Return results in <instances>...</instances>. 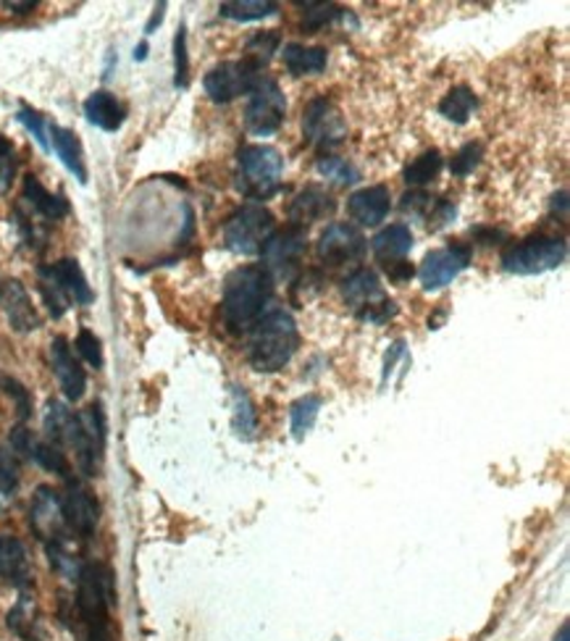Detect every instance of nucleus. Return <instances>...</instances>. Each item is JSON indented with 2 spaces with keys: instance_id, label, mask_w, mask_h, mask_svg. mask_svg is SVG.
<instances>
[{
  "instance_id": "obj_1",
  "label": "nucleus",
  "mask_w": 570,
  "mask_h": 641,
  "mask_svg": "<svg viewBox=\"0 0 570 641\" xmlns=\"http://www.w3.org/2000/svg\"><path fill=\"white\" fill-rule=\"evenodd\" d=\"M274 277L264 266L234 268L224 281V324L232 335H245L264 316V307L271 300Z\"/></svg>"
},
{
  "instance_id": "obj_2",
  "label": "nucleus",
  "mask_w": 570,
  "mask_h": 641,
  "mask_svg": "<svg viewBox=\"0 0 570 641\" xmlns=\"http://www.w3.org/2000/svg\"><path fill=\"white\" fill-rule=\"evenodd\" d=\"M298 324L287 311H268L251 326L247 361L260 374H274L292 361L298 352Z\"/></svg>"
},
{
  "instance_id": "obj_3",
  "label": "nucleus",
  "mask_w": 570,
  "mask_h": 641,
  "mask_svg": "<svg viewBox=\"0 0 570 641\" xmlns=\"http://www.w3.org/2000/svg\"><path fill=\"white\" fill-rule=\"evenodd\" d=\"M237 189L242 198L268 200L281 189L279 176L284 172V159L271 145H245L237 153Z\"/></svg>"
},
{
  "instance_id": "obj_4",
  "label": "nucleus",
  "mask_w": 570,
  "mask_h": 641,
  "mask_svg": "<svg viewBox=\"0 0 570 641\" xmlns=\"http://www.w3.org/2000/svg\"><path fill=\"white\" fill-rule=\"evenodd\" d=\"M110 602H114V575L103 562H84L77 575V607L88 631L108 628Z\"/></svg>"
},
{
  "instance_id": "obj_5",
  "label": "nucleus",
  "mask_w": 570,
  "mask_h": 641,
  "mask_svg": "<svg viewBox=\"0 0 570 641\" xmlns=\"http://www.w3.org/2000/svg\"><path fill=\"white\" fill-rule=\"evenodd\" d=\"M566 255V242L547 237V234H536V237L510 245L502 253V268L508 273H515V277H536V273L552 271V268L562 266Z\"/></svg>"
},
{
  "instance_id": "obj_6",
  "label": "nucleus",
  "mask_w": 570,
  "mask_h": 641,
  "mask_svg": "<svg viewBox=\"0 0 570 641\" xmlns=\"http://www.w3.org/2000/svg\"><path fill=\"white\" fill-rule=\"evenodd\" d=\"M342 298L358 313V318L369 324H386L397 316L395 300L386 298L382 281L369 268H358L342 281Z\"/></svg>"
},
{
  "instance_id": "obj_7",
  "label": "nucleus",
  "mask_w": 570,
  "mask_h": 641,
  "mask_svg": "<svg viewBox=\"0 0 570 641\" xmlns=\"http://www.w3.org/2000/svg\"><path fill=\"white\" fill-rule=\"evenodd\" d=\"M274 234V215L264 206H242L226 219L224 242L237 255H258Z\"/></svg>"
},
{
  "instance_id": "obj_8",
  "label": "nucleus",
  "mask_w": 570,
  "mask_h": 641,
  "mask_svg": "<svg viewBox=\"0 0 570 641\" xmlns=\"http://www.w3.org/2000/svg\"><path fill=\"white\" fill-rule=\"evenodd\" d=\"M284 114H287V101H284V93H281V88L271 80V77H260L245 108L247 132L258 137L279 132V127L284 124Z\"/></svg>"
},
{
  "instance_id": "obj_9",
  "label": "nucleus",
  "mask_w": 570,
  "mask_h": 641,
  "mask_svg": "<svg viewBox=\"0 0 570 641\" xmlns=\"http://www.w3.org/2000/svg\"><path fill=\"white\" fill-rule=\"evenodd\" d=\"M260 77H264L260 69L242 58V61H226L213 67L202 80V88L213 103H232L242 95H251Z\"/></svg>"
},
{
  "instance_id": "obj_10",
  "label": "nucleus",
  "mask_w": 570,
  "mask_h": 641,
  "mask_svg": "<svg viewBox=\"0 0 570 641\" xmlns=\"http://www.w3.org/2000/svg\"><path fill=\"white\" fill-rule=\"evenodd\" d=\"M303 135L311 145L331 150L342 145L347 137V124L329 97H313L303 110Z\"/></svg>"
},
{
  "instance_id": "obj_11",
  "label": "nucleus",
  "mask_w": 570,
  "mask_h": 641,
  "mask_svg": "<svg viewBox=\"0 0 570 641\" xmlns=\"http://www.w3.org/2000/svg\"><path fill=\"white\" fill-rule=\"evenodd\" d=\"M307 234L303 226H287L281 232H274L268 242L264 245V268L271 277L279 279H292L294 271L300 268V260H303Z\"/></svg>"
},
{
  "instance_id": "obj_12",
  "label": "nucleus",
  "mask_w": 570,
  "mask_h": 641,
  "mask_svg": "<svg viewBox=\"0 0 570 641\" xmlns=\"http://www.w3.org/2000/svg\"><path fill=\"white\" fill-rule=\"evenodd\" d=\"M30 526L40 541L48 545H67V518H63V500L56 489L40 487L32 497Z\"/></svg>"
},
{
  "instance_id": "obj_13",
  "label": "nucleus",
  "mask_w": 570,
  "mask_h": 641,
  "mask_svg": "<svg viewBox=\"0 0 570 641\" xmlns=\"http://www.w3.org/2000/svg\"><path fill=\"white\" fill-rule=\"evenodd\" d=\"M468 266H470V247L450 245V247H442V250L426 255L421 271H418V279H421V287L426 292H437L442 290V287H447L452 279L461 277Z\"/></svg>"
},
{
  "instance_id": "obj_14",
  "label": "nucleus",
  "mask_w": 570,
  "mask_h": 641,
  "mask_svg": "<svg viewBox=\"0 0 570 641\" xmlns=\"http://www.w3.org/2000/svg\"><path fill=\"white\" fill-rule=\"evenodd\" d=\"M318 258L329 266H342L358 260L365 253V237L350 224H331L318 240Z\"/></svg>"
},
{
  "instance_id": "obj_15",
  "label": "nucleus",
  "mask_w": 570,
  "mask_h": 641,
  "mask_svg": "<svg viewBox=\"0 0 570 641\" xmlns=\"http://www.w3.org/2000/svg\"><path fill=\"white\" fill-rule=\"evenodd\" d=\"M50 365H54V374L61 384L63 397L69 403H77L84 397V389H88V374H84L80 358L74 356L71 345L63 337H56L50 342Z\"/></svg>"
},
{
  "instance_id": "obj_16",
  "label": "nucleus",
  "mask_w": 570,
  "mask_h": 641,
  "mask_svg": "<svg viewBox=\"0 0 570 641\" xmlns=\"http://www.w3.org/2000/svg\"><path fill=\"white\" fill-rule=\"evenodd\" d=\"M0 307L9 318L11 329L35 331L40 329V313L32 305V298L19 279H0Z\"/></svg>"
},
{
  "instance_id": "obj_17",
  "label": "nucleus",
  "mask_w": 570,
  "mask_h": 641,
  "mask_svg": "<svg viewBox=\"0 0 570 641\" xmlns=\"http://www.w3.org/2000/svg\"><path fill=\"white\" fill-rule=\"evenodd\" d=\"M63 500V518H67V528L77 536H93L97 528V518H101V508H97L95 497L82 489L80 483H71Z\"/></svg>"
},
{
  "instance_id": "obj_18",
  "label": "nucleus",
  "mask_w": 570,
  "mask_h": 641,
  "mask_svg": "<svg viewBox=\"0 0 570 641\" xmlns=\"http://www.w3.org/2000/svg\"><path fill=\"white\" fill-rule=\"evenodd\" d=\"M389 200L392 195L384 185L363 187L350 195V200H347V213H350V219L356 221L358 226H376L382 224L386 213H389L392 208Z\"/></svg>"
},
{
  "instance_id": "obj_19",
  "label": "nucleus",
  "mask_w": 570,
  "mask_h": 641,
  "mask_svg": "<svg viewBox=\"0 0 570 641\" xmlns=\"http://www.w3.org/2000/svg\"><path fill=\"white\" fill-rule=\"evenodd\" d=\"M334 211H337V202H334L331 195L321 187H305L303 193L290 202V219L294 221V226L303 229L305 224H313V221L329 219Z\"/></svg>"
},
{
  "instance_id": "obj_20",
  "label": "nucleus",
  "mask_w": 570,
  "mask_h": 641,
  "mask_svg": "<svg viewBox=\"0 0 570 641\" xmlns=\"http://www.w3.org/2000/svg\"><path fill=\"white\" fill-rule=\"evenodd\" d=\"M0 579L19 588L30 586L32 581L27 547L16 536H0Z\"/></svg>"
},
{
  "instance_id": "obj_21",
  "label": "nucleus",
  "mask_w": 570,
  "mask_h": 641,
  "mask_svg": "<svg viewBox=\"0 0 570 641\" xmlns=\"http://www.w3.org/2000/svg\"><path fill=\"white\" fill-rule=\"evenodd\" d=\"M84 116L90 124H95L103 132H116L121 129L124 119H127V108L121 106V101L108 90H95L93 95L84 101Z\"/></svg>"
},
{
  "instance_id": "obj_22",
  "label": "nucleus",
  "mask_w": 570,
  "mask_h": 641,
  "mask_svg": "<svg viewBox=\"0 0 570 641\" xmlns=\"http://www.w3.org/2000/svg\"><path fill=\"white\" fill-rule=\"evenodd\" d=\"M50 150H56V155L61 159L63 166L69 168L71 174L77 176V182L84 185L88 182V166H84V155H82V142L71 129L56 127L50 124Z\"/></svg>"
},
{
  "instance_id": "obj_23",
  "label": "nucleus",
  "mask_w": 570,
  "mask_h": 641,
  "mask_svg": "<svg viewBox=\"0 0 570 641\" xmlns=\"http://www.w3.org/2000/svg\"><path fill=\"white\" fill-rule=\"evenodd\" d=\"M48 268H50V273H54V279L58 281V284H61V290L67 292V298L71 300V303H77V305L93 303L95 292L90 290L88 277H84L82 266L77 264L74 258H63Z\"/></svg>"
},
{
  "instance_id": "obj_24",
  "label": "nucleus",
  "mask_w": 570,
  "mask_h": 641,
  "mask_svg": "<svg viewBox=\"0 0 570 641\" xmlns=\"http://www.w3.org/2000/svg\"><path fill=\"white\" fill-rule=\"evenodd\" d=\"M371 250L376 255V260H382L384 266L403 260L405 255L412 250V232L405 224L386 226L371 240Z\"/></svg>"
},
{
  "instance_id": "obj_25",
  "label": "nucleus",
  "mask_w": 570,
  "mask_h": 641,
  "mask_svg": "<svg viewBox=\"0 0 570 641\" xmlns=\"http://www.w3.org/2000/svg\"><path fill=\"white\" fill-rule=\"evenodd\" d=\"M22 200L27 202V206H32V211H37V213L45 215V219H50V221L63 219V215L69 213L67 198H63V195L48 193V189L40 185V179H37V176H32V174L24 176Z\"/></svg>"
},
{
  "instance_id": "obj_26",
  "label": "nucleus",
  "mask_w": 570,
  "mask_h": 641,
  "mask_svg": "<svg viewBox=\"0 0 570 641\" xmlns=\"http://www.w3.org/2000/svg\"><path fill=\"white\" fill-rule=\"evenodd\" d=\"M284 67L292 77H311L321 74L326 69V61H329V54L326 48H307V45L290 43L284 45Z\"/></svg>"
},
{
  "instance_id": "obj_27",
  "label": "nucleus",
  "mask_w": 570,
  "mask_h": 641,
  "mask_svg": "<svg viewBox=\"0 0 570 641\" xmlns=\"http://www.w3.org/2000/svg\"><path fill=\"white\" fill-rule=\"evenodd\" d=\"M9 628L24 641H40L43 639V623L40 613L32 597H22L14 605V610L9 613Z\"/></svg>"
},
{
  "instance_id": "obj_28",
  "label": "nucleus",
  "mask_w": 570,
  "mask_h": 641,
  "mask_svg": "<svg viewBox=\"0 0 570 641\" xmlns=\"http://www.w3.org/2000/svg\"><path fill=\"white\" fill-rule=\"evenodd\" d=\"M476 106H478V97L474 90L465 88V84H457V88H452L450 93L442 97V103H439V114L452 124H465L470 119V114H474Z\"/></svg>"
},
{
  "instance_id": "obj_29",
  "label": "nucleus",
  "mask_w": 570,
  "mask_h": 641,
  "mask_svg": "<svg viewBox=\"0 0 570 641\" xmlns=\"http://www.w3.org/2000/svg\"><path fill=\"white\" fill-rule=\"evenodd\" d=\"M232 423H234V431H237L240 440H253L255 436V429H258V413H255V405L251 397H247V392L242 387H234L232 392Z\"/></svg>"
},
{
  "instance_id": "obj_30",
  "label": "nucleus",
  "mask_w": 570,
  "mask_h": 641,
  "mask_svg": "<svg viewBox=\"0 0 570 641\" xmlns=\"http://www.w3.org/2000/svg\"><path fill=\"white\" fill-rule=\"evenodd\" d=\"M279 5L268 0H234V3H221L219 14L234 22H258V19L274 16Z\"/></svg>"
},
{
  "instance_id": "obj_31",
  "label": "nucleus",
  "mask_w": 570,
  "mask_h": 641,
  "mask_svg": "<svg viewBox=\"0 0 570 641\" xmlns=\"http://www.w3.org/2000/svg\"><path fill=\"white\" fill-rule=\"evenodd\" d=\"M321 410V397L318 395H305L298 403H292L290 418H292V436L294 440H305L311 434V429L316 427V418Z\"/></svg>"
},
{
  "instance_id": "obj_32",
  "label": "nucleus",
  "mask_w": 570,
  "mask_h": 641,
  "mask_svg": "<svg viewBox=\"0 0 570 641\" xmlns=\"http://www.w3.org/2000/svg\"><path fill=\"white\" fill-rule=\"evenodd\" d=\"M442 153H439V150H426L423 155H418V159L405 168V182H408L410 187L431 185L439 176V172H442Z\"/></svg>"
},
{
  "instance_id": "obj_33",
  "label": "nucleus",
  "mask_w": 570,
  "mask_h": 641,
  "mask_svg": "<svg viewBox=\"0 0 570 641\" xmlns=\"http://www.w3.org/2000/svg\"><path fill=\"white\" fill-rule=\"evenodd\" d=\"M37 277H40V294H43L45 307H48L50 316L61 318L71 307V300L67 298V292L61 290V284L54 279V273H50L48 266H43L40 271H37Z\"/></svg>"
},
{
  "instance_id": "obj_34",
  "label": "nucleus",
  "mask_w": 570,
  "mask_h": 641,
  "mask_svg": "<svg viewBox=\"0 0 570 641\" xmlns=\"http://www.w3.org/2000/svg\"><path fill=\"white\" fill-rule=\"evenodd\" d=\"M281 45V37L277 30H266V32H255V35L247 40L245 50H247V61L255 63L258 69H264L271 56L277 54Z\"/></svg>"
},
{
  "instance_id": "obj_35",
  "label": "nucleus",
  "mask_w": 570,
  "mask_h": 641,
  "mask_svg": "<svg viewBox=\"0 0 570 641\" xmlns=\"http://www.w3.org/2000/svg\"><path fill=\"white\" fill-rule=\"evenodd\" d=\"M318 174L324 176V179L334 182L337 187H347V185H356L360 179V172L352 163H347L345 159H334V155H324V159H318Z\"/></svg>"
},
{
  "instance_id": "obj_36",
  "label": "nucleus",
  "mask_w": 570,
  "mask_h": 641,
  "mask_svg": "<svg viewBox=\"0 0 570 641\" xmlns=\"http://www.w3.org/2000/svg\"><path fill=\"white\" fill-rule=\"evenodd\" d=\"M30 461H35L37 466L50 470V474H56V476H69L67 455L61 453V447H56V444H50V442H35Z\"/></svg>"
},
{
  "instance_id": "obj_37",
  "label": "nucleus",
  "mask_w": 570,
  "mask_h": 641,
  "mask_svg": "<svg viewBox=\"0 0 570 641\" xmlns=\"http://www.w3.org/2000/svg\"><path fill=\"white\" fill-rule=\"evenodd\" d=\"M305 16H303V30L305 32H318L324 30L326 24L337 22V19L345 16V9H339V5L334 3H307L305 5Z\"/></svg>"
},
{
  "instance_id": "obj_38",
  "label": "nucleus",
  "mask_w": 570,
  "mask_h": 641,
  "mask_svg": "<svg viewBox=\"0 0 570 641\" xmlns=\"http://www.w3.org/2000/svg\"><path fill=\"white\" fill-rule=\"evenodd\" d=\"M16 119L27 127V132L35 137L37 145H40L45 153H50V124H45V116L37 114V110H32L30 106H22L19 108Z\"/></svg>"
},
{
  "instance_id": "obj_39",
  "label": "nucleus",
  "mask_w": 570,
  "mask_h": 641,
  "mask_svg": "<svg viewBox=\"0 0 570 641\" xmlns=\"http://www.w3.org/2000/svg\"><path fill=\"white\" fill-rule=\"evenodd\" d=\"M481 159H484V145H481V142H468V145H463L455 155H452L450 172L455 176L474 174V168L478 166V163H481Z\"/></svg>"
},
{
  "instance_id": "obj_40",
  "label": "nucleus",
  "mask_w": 570,
  "mask_h": 641,
  "mask_svg": "<svg viewBox=\"0 0 570 641\" xmlns=\"http://www.w3.org/2000/svg\"><path fill=\"white\" fill-rule=\"evenodd\" d=\"M19 476L11 455H0V510H5L16 500Z\"/></svg>"
},
{
  "instance_id": "obj_41",
  "label": "nucleus",
  "mask_w": 570,
  "mask_h": 641,
  "mask_svg": "<svg viewBox=\"0 0 570 641\" xmlns=\"http://www.w3.org/2000/svg\"><path fill=\"white\" fill-rule=\"evenodd\" d=\"M74 350L88 365H93V369H103V345L90 329H82L80 335H77Z\"/></svg>"
},
{
  "instance_id": "obj_42",
  "label": "nucleus",
  "mask_w": 570,
  "mask_h": 641,
  "mask_svg": "<svg viewBox=\"0 0 570 641\" xmlns=\"http://www.w3.org/2000/svg\"><path fill=\"white\" fill-rule=\"evenodd\" d=\"M189 80V56H187V30L182 27L176 32L174 40V84L176 88H187Z\"/></svg>"
},
{
  "instance_id": "obj_43",
  "label": "nucleus",
  "mask_w": 570,
  "mask_h": 641,
  "mask_svg": "<svg viewBox=\"0 0 570 641\" xmlns=\"http://www.w3.org/2000/svg\"><path fill=\"white\" fill-rule=\"evenodd\" d=\"M14 176H16L14 145L0 135V195L9 193L11 185H14Z\"/></svg>"
},
{
  "instance_id": "obj_44",
  "label": "nucleus",
  "mask_w": 570,
  "mask_h": 641,
  "mask_svg": "<svg viewBox=\"0 0 570 641\" xmlns=\"http://www.w3.org/2000/svg\"><path fill=\"white\" fill-rule=\"evenodd\" d=\"M0 387H3L5 395H9L11 400L16 403L19 418H22V421H27V418L32 416V397H30L27 387H24V384H19L16 378H11V376L0 378Z\"/></svg>"
},
{
  "instance_id": "obj_45",
  "label": "nucleus",
  "mask_w": 570,
  "mask_h": 641,
  "mask_svg": "<svg viewBox=\"0 0 570 641\" xmlns=\"http://www.w3.org/2000/svg\"><path fill=\"white\" fill-rule=\"evenodd\" d=\"M431 206H434V198L431 195L421 193V189H416V193H408L403 198V211L410 213L412 219H426L431 211Z\"/></svg>"
},
{
  "instance_id": "obj_46",
  "label": "nucleus",
  "mask_w": 570,
  "mask_h": 641,
  "mask_svg": "<svg viewBox=\"0 0 570 641\" xmlns=\"http://www.w3.org/2000/svg\"><path fill=\"white\" fill-rule=\"evenodd\" d=\"M455 213H457V208H455V202H452V200H447V198L434 200V206H431L429 215H426V219H429V229L447 226L450 221L455 219Z\"/></svg>"
},
{
  "instance_id": "obj_47",
  "label": "nucleus",
  "mask_w": 570,
  "mask_h": 641,
  "mask_svg": "<svg viewBox=\"0 0 570 641\" xmlns=\"http://www.w3.org/2000/svg\"><path fill=\"white\" fill-rule=\"evenodd\" d=\"M35 442L37 440L30 434L27 427H16L14 431H11V436H9L11 450H14V453L19 457H27V461H30V455H32V447H35Z\"/></svg>"
},
{
  "instance_id": "obj_48",
  "label": "nucleus",
  "mask_w": 570,
  "mask_h": 641,
  "mask_svg": "<svg viewBox=\"0 0 570 641\" xmlns=\"http://www.w3.org/2000/svg\"><path fill=\"white\" fill-rule=\"evenodd\" d=\"M386 277H389V281H395V284H408V281L412 279V266L405 264V260H395V264H386Z\"/></svg>"
},
{
  "instance_id": "obj_49",
  "label": "nucleus",
  "mask_w": 570,
  "mask_h": 641,
  "mask_svg": "<svg viewBox=\"0 0 570 641\" xmlns=\"http://www.w3.org/2000/svg\"><path fill=\"white\" fill-rule=\"evenodd\" d=\"M405 352V342H395L389 348V352H386V361H384V378L392 374V371H395V363H397V358L403 356Z\"/></svg>"
},
{
  "instance_id": "obj_50",
  "label": "nucleus",
  "mask_w": 570,
  "mask_h": 641,
  "mask_svg": "<svg viewBox=\"0 0 570 641\" xmlns=\"http://www.w3.org/2000/svg\"><path fill=\"white\" fill-rule=\"evenodd\" d=\"M163 14H166V3L155 5V14H153V19H150V22H148V27H146V35H153L155 27H159V24L163 22Z\"/></svg>"
},
{
  "instance_id": "obj_51",
  "label": "nucleus",
  "mask_w": 570,
  "mask_h": 641,
  "mask_svg": "<svg viewBox=\"0 0 570 641\" xmlns=\"http://www.w3.org/2000/svg\"><path fill=\"white\" fill-rule=\"evenodd\" d=\"M5 9L16 11V14H30L32 9H37V3H3Z\"/></svg>"
},
{
  "instance_id": "obj_52",
  "label": "nucleus",
  "mask_w": 570,
  "mask_h": 641,
  "mask_svg": "<svg viewBox=\"0 0 570 641\" xmlns=\"http://www.w3.org/2000/svg\"><path fill=\"white\" fill-rule=\"evenodd\" d=\"M88 641H110L108 628H97V631H88Z\"/></svg>"
},
{
  "instance_id": "obj_53",
  "label": "nucleus",
  "mask_w": 570,
  "mask_h": 641,
  "mask_svg": "<svg viewBox=\"0 0 570 641\" xmlns=\"http://www.w3.org/2000/svg\"><path fill=\"white\" fill-rule=\"evenodd\" d=\"M146 56H148V43H140L135 50V58L137 61H146Z\"/></svg>"
},
{
  "instance_id": "obj_54",
  "label": "nucleus",
  "mask_w": 570,
  "mask_h": 641,
  "mask_svg": "<svg viewBox=\"0 0 570 641\" xmlns=\"http://www.w3.org/2000/svg\"><path fill=\"white\" fill-rule=\"evenodd\" d=\"M568 633H570V623L566 620V623L560 626V633H557L555 641H568Z\"/></svg>"
}]
</instances>
